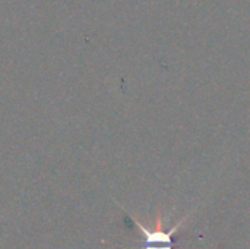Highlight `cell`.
Listing matches in <instances>:
<instances>
[{
	"mask_svg": "<svg viewBox=\"0 0 250 249\" xmlns=\"http://www.w3.org/2000/svg\"><path fill=\"white\" fill-rule=\"evenodd\" d=\"M130 219L133 220V223L136 225V227L141 230L142 236H144V242H145V247L144 249H173L174 248V241H173V236L176 235V232L183 227V225L188 222L189 216L190 214H186L173 229H170L168 232H164L163 230V214L158 213L157 214V220H155V225H157V229L154 230H149L148 227H145L136 217H133L132 214H129Z\"/></svg>",
	"mask_w": 250,
	"mask_h": 249,
	"instance_id": "cell-1",
	"label": "cell"
}]
</instances>
